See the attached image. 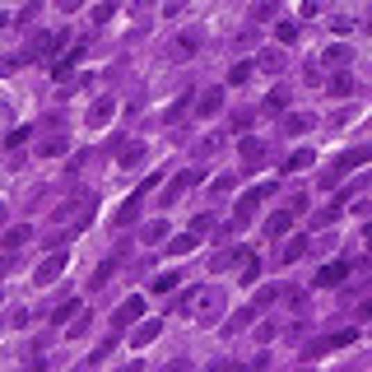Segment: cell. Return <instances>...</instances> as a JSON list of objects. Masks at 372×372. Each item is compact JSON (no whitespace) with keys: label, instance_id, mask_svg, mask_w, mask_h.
Returning a JSON list of instances; mask_svg holds the SVG:
<instances>
[{"label":"cell","instance_id":"52a82bcc","mask_svg":"<svg viewBox=\"0 0 372 372\" xmlns=\"http://www.w3.org/2000/svg\"><path fill=\"white\" fill-rule=\"evenodd\" d=\"M354 340H358V330H335V335H326V340H312L303 354H307V358H321L326 349H344V344H354Z\"/></svg>","mask_w":372,"mask_h":372},{"label":"cell","instance_id":"681fc988","mask_svg":"<svg viewBox=\"0 0 372 372\" xmlns=\"http://www.w3.org/2000/svg\"><path fill=\"white\" fill-rule=\"evenodd\" d=\"M56 5H61L65 15H75V10H84V0H56Z\"/></svg>","mask_w":372,"mask_h":372},{"label":"cell","instance_id":"7c38bea8","mask_svg":"<svg viewBox=\"0 0 372 372\" xmlns=\"http://www.w3.org/2000/svg\"><path fill=\"white\" fill-rule=\"evenodd\" d=\"M158 335H163V321H158V316H149V321H140V326H135L130 344H135V349H149V344H154Z\"/></svg>","mask_w":372,"mask_h":372},{"label":"cell","instance_id":"5bb4252c","mask_svg":"<svg viewBox=\"0 0 372 372\" xmlns=\"http://www.w3.org/2000/svg\"><path fill=\"white\" fill-rule=\"evenodd\" d=\"M321 61L330 65V70H344V65L354 61V46H349V42H330V46H326V56H321Z\"/></svg>","mask_w":372,"mask_h":372},{"label":"cell","instance_id":"8d00e7d4","mask_svg":"<svg viewBox=\"0 0 372 372\" xmlns=\"http://www.w3.org/2000/svg\"><path fill=\"white\" fill-rule=\"evenodd\" d=\"M214 228H219L214 214H196V219H191V232H201V237H205V232H214Z\"/></svg>","mask_w":372,"mask_h":372},{"label":"cell","instance_id":"30bf717a","mask_svg":"<svg viewBox=\"0 0 372 372\" xmlns=\"http://www.w3.org/2000/svg\"><path fill=\"white\" fill-rule=\"evenodd\" d=\"M196 117H219V112H223V84H214V89H205L201 98H196Z\"/></svg>","mask_w":372,"mask_h":372},{"label":"cell","instance_id":"11a10c76","mask_svg":"<svg viewBox=\"0 0 372 372\" xmlns=\"http://www.w3.org/2000/svg\"><path fill=\"white\" fill-rule=\"evenodd\" d=\"M363 237H368V247H372V223H368V228H363Z\"/></svg>","mask_w":372,"mask_h":372},{"label":"cell","instance_id":"f907efd6","mask_svg":"<svg viewBox=\"0 0 372 372\" xmlns=\"http://www.w3.org/2000/svg\"><path fill=\"white\" fill-rule=\"evenodd\" d=\"M358 316H363V321H372V298H363V303H358Z\"/></svg>","mask_w":372,"mask_h":372},{"label":"cell","instance_id":"4fadbf2b","mask_svg":"<svg viewBox=\"0 0 372 372\" xmlns=\"http://www.w3.org/2000/svg\"><path fill=\"white\" fill-rule=\"evenodd\" d=\"M237 154H242V168H256V163H261V158H265V144H261V140H256V135H242V144H237Z\"/></svg>","mask_w":372,"mask_h":372},{"label":"cell","instance_id":"ffe728a7","mask_svg":"<svg viewBox=\"0 0 372 372\" xmlns=\"http://www.w3.org/2000/svg\"><path fill=\"white\" fill-rule=\"evenodd\" d=\"M140 205H144V186H140L135 196H130V201H126L121 210H117V228H126V223H135V219H140Z\"/></svg>","mask_w":372,"mask_h":372},{"label":"cell","instance_id":"74e56055","mask_svg":"<svg viewBox=\"0 0 372 372\" xmlns=\"http://www.w3.org/2000/svg\"><path fill=\"white\" fill-rule=\"evenodd\" d=\"M214 149H223V130H210V135L201 140V149H196V154H214Z\"/></svg>","mask_w":372,"mask_h":372},{"label":"cell","instance_id":"2e32d148","mask_svg":"<svg viewBox=\"0 0 372 372\" xmlns=\"http://www.w3.org/2000/svg\"><path fill=\"white\" fill-rule=\"evenodd\" d=\"M307 237H303V232H298V237H289V242H284V251H279V265H298L303 261V256H307Z\"/></svg>","mask_w":372,"mask_h":372},{"label":"cell","instance_id":"8fae6325","mask_svg":"<svg viewBox=\"0 0 372 372\" xmlns=\"http://www.w3.org/2000/svg\"><path fill=\"white\" fill-rule=\"evenodd\" d=\"M344 279H349V261L321 265V270H316V289H335V284H344Z\"/></svg>","mask_w":372,"mask_h":372},{"label":"cell","instance_id":"680465c9","mask_svg":"<svg viewBox=\"0 0 372 372\" xmlns=\"http://www.w3.org/2000/svg\"><path fill=\"white\" fill-rule=\"evenodd\" d=\"M0 303H5V289H0Z\"/></svg>","mask_w":372,"mask_h":372},{"label":"cell","instance_id":"9c48e42d","mask_svg":"<svg viewBox=\"0 0 372 372\" xmlns=\"http://www.w3.org/2000/svg\"><path fill=\"white\" fill-rule=\"evenodd\" d=\"M144 316V298H126L121 307L112 312V330H126V326H135Z\"/></svg>","mask_w":372,"mask_h":372},{"label":"cell","instance_id":"836d02e7","mask_svg":"<svg viewBox=\"0 0 372 372\" xmlns=\"http://www.w3.org/2000/svg\"><path fill=\"white\" fill-rule=\"evenodd\" d=\"M251 316H256V307H242V312H232L228 321H223V335H232V330H242V326H247Z\"/></svg>","mask_w":372,"mask_h":372},{"label":"cell","instance_id":"db71d44e","mask_svg":"<svg viewBox=\"0 0 372 372\" xmlns=\"http://www.w3.org/2000/svg\"><path fill=\"white\" fill-rule=\"evenodd\" d=\"M5 275H10V261H5V256H0V279H5Z\"/></svg>","mask_w":372,"mask_h":372},{"label":"cell","instance_id":"7402d4cb","mask_svg":"<svg viewBox=\"0 0 372 372\" xmlns=\"http://www.w3.org/2000/svg\"><path fill=\"white\" fill-rule=\"evenodd\" d=\"M144 154H149V144H144V140H130L117 163H121V168H135V163H144Z\"/></svg>","mask_w":372,"mask_h":372},{"label":"cell","instance_id":"d590c367","mask_svg":"<svg viewBox=\"0 0 372 372\" xmlns=\"http://www.w3.org/2000/svg\"><path fill=\"white\" fill-rule=\"evenodd\" d=\"M117 261H121V256H108V261H103L98 270H93V289H103V284H108V275L117 270Z\"/></svg>","mask_w":372,"mask_h":372},{"label":"cell","instance_id":"484cf974","mask_svg":"<svg viewBox=\"0 0 372 372\" xmlns=\"http://www.w3.org/2000/svg\"><path fill=\"white\" fill-rule=\"evenodd\" d=\"M232 186H237V172H219L214 182H210V196H214V201H223Z\"/></svg>","mask_w":372,"mask_h":372},{"label":"cell","instance_id":"f546056e","mask_svg":"<svg viewBox=\"0 0 372 372\" xmlns=\"http://www.w3.org/2000/svg\"><path fill=\"white\" fill-rule=\"evenodd\" d=\"M275 0H256V5H251V24H270V19H275Z\"/></svg>","mask_w":372,"mask_h":372},{"label":"cell","instance_id":"3957f363","mask_svg":"<svg viewBox=\"0 0 372 372\" xmlns=\"http://www.w3.org/2000/svg\"><path fill=\"white\" fill-rule=\"evenodd\" d=\"M270 191H275V182H261V186H251V191H242V196H237V205H232V223L242 228V223L261 210V201L270 196Z\"/></svg>","mask_w":372,"mask_h":372},{"label":"cell","instance_id":"4316f807","mask_svg":"<svg viewBox=\"0 0 372 372\" xmlns=\"http://www.w3.org/2000/svg\"><path fill=\"white\" fill-rule=\"evenodd\" d=\"M275 42L279 46H294L298 42V24H294V19H279V24H275Z\"/></svg>","mask_w":372,"mask_h":372},{"label":"cell","instance_id":"f6af8a7d","mask_svg":"<svg viewBox=\"0 0 372 372\" xmlns=\"http://www.w3.org/2000/svg\"><path fill=\"white\" fill-rule=\"evenodd\" d=\"M112 340H117V335H112ZM112 340H108V344H98V349H93V354H89V363H103V358L112 354Z\"/></svg>","mask_w":372,"mask_h":372},{"label":"cell","instance_id":"9a60e30c","mask_svg":"<svg viewBox=\"0 0 372 372\" xmlns=\"http://www.w3.org/2000/svg\"><path fill=\"white\" fill-rule=\"evenodd\" d=\"M294 228V210L284 205V210H275V214L265 219V237H284V232Z\"/></svg>","mask_w":372,"mask_h":372},{"label":"cell","instance_id":"7bdbcfd3","mask_svg":"<svg viewBox=\"0 0 372 372\" xmlns=\"http://www.w3.org/2000/svg\"><path fill=\"white\" fill-rule=\"evenodd\" d=\"M89 321H93L89 312H79V316H75V326H70V330H65V335H70V340H75V335H84V330H89Z\"/></svg>","mask_w":372,"mask_h":372},{"label":"cell","instance_id":"5b68a950","mask_svg":"<svg viewBox=\"0 0 372 372\" xmlns=\"http://www.w3.org/2000/svg\"><path fill=\"white\" fill-rule=\"evenodd\" d=\"M65 42V33H33L28 46H24V61H46L51 51H61Z\"/></svg>","mask_w":372,"mask_h":372},{"label":"cell","instance_id":"f5cc1de1","mask_svg":"<svg viewBox=\"0 0 372 372\" xmlns=\"http://www.w3.org/2000/svg\"><path fill=\"white\" fill-rule=\"evenodd\" d=\"M0 126H10V103L0 98Z\"/></svg>","mask_w":372,"mask_h":372},{"label":"cell","instance_id":"cb8c5ba5","mask_svg":"<svg viewBox=\"0 0 372 372\" xmlns=\"http://www.w3.org/2000/svg\"><path fill=\"white\" fill-rule=\"evenodd\" d=\"M196 242H201V232L186 228L182 237H172V242H168V251H172V256H186V251H196Z\"/></svg>","mask_w":372,"mask_h":372},{"label":"cell","instance_id":"e575fe53","mask_svg":"<svg viewBox=\"0 0 372 372\" xmlns=\"http://www.w3.org/2000/svg\"><path fill=\"white\" fill-rule=\"evenodd\" d=\"M303 168H312V149H298V154L284 158V172H303Z\"/></svg>","mask_w":372,"mask_h":372},{"label":"cell","instance_id":"7a4b0ae2","mask_svg":"<svg viewBox=\"0 0 372 372\" xmlns=\"http://www.w3.org/2000/svg\"><path fill=\"white\" fill-rule=\"evenodd\" d=\"M368 158H372V144H363V149H344V154H335L330 163H326V172H321V186H326V191H335V182H340V177H349L354 168H363Z\"/></svg>","mask_w":372,"mask_h":372},{"label":"cell","instance_id":"816d5d0a","mask_svg":"<svg viewBox=\"0 0 372 372\" xmlns=\"http://www.w3.org/2000/svg\"><path fill=\"white\" fill-rule=\"evenodd\" d=\"M182 5H186V0H163V15H177Z\"/></svg>","mask_w":372,"mask_h":372},{"label":"cell","instance_id":"c3c4849f","mask_svg":"<svg viewBox=\"0 0 372 372\" xmlns=\"http://www.w3.org/2000/svg\"><path fill=\"white\" fill-rule=\"evenodd\" d=\"M70 312H75V298H70V303H61V307L51 312V321H65V316H70Z\"/></svg>","mask_w":372,"mask_h":372},{"label":"cell","instance_id":"603a6c76","mask_svg":"<svg viewBox=\"0 0 372 372\" xmlns=\"http://www.w3.org/2000/svg\"><path fill=\"white\" fill-rule=\"evenodd\" d=\"M326 93H330V98H349V93H354V79L344 75V70H335V75L326 79Z\"/></svg>","mask_w":372,"mask_h":372},{"label":"cell","instance_id":"6f0895ef","mask_svg":"<svg viewBox=\"0 0 372 372\" xmlns=\"http://www.w3.org/2000/svg\"><path fill=\"white\" fill-rule=\"evenodd\" d=\"M368 33H372V15H368Z\"/></svg>","mask_w":372,"mask_h":372},{"label":"cell","instance_id":"1f68e13d","mask_svg":"<svg viewBox=\"0 0 372 372\" xmlns=\"http://www.w3.org/2000/svg\"><path fill=\"white\" fill-rule=\"evenodd\" d=\"M177 284H182V270H163V275L154 279V294H172Z\"/></svg>","mask_w":372,"mask_h":372},{"label":"cell","instance_id":"e0dca14e","mask_svg":"<svg viewBox=\"0 0 372 372\" xmlns=\"http://www.w3.org/2000/svg\"><path fill=\"white\" fill-rule=\"evenodd\" d=\"M112 112H117V103H112V98H93V108H89V126H93V130H103V126L112 121Z\"/></svg>","mask_w":372,"mask_h":372},{"label":"cell","instance_id":"7dc6e473","mask_svg":"<svg viewBox=\"0 0 372 372\" xmlns=\"http://www.w3.org/2000/svg\"><path fill=\"white\" fill-rule=\"evenodd\" d=\"M289 210L294 214H307V196H289Z\"/></svg>","mask_w":372,"mask_h":372},{"label":"cell","instance_id":"ac0fdd59","mask_svg":"<svg viewBox=\"0 0 372 372\" xmlns=\"http://www.w3.org/2000/svg\"><path fill=\"white\" fill-rule=\"evenodd\" d=\"M79 56H84V42H75V46H70V51H65V56H61V61L51 65V70H56V75H51V79H61V84H65V79H70V70H75V65H79Z\"/></svg>","mask_w":372,"mask_h":372},{"label":"cell","instance_id":"6da1fadb","mask_svg":"<svg viewBox=\"0 0 372 372\" xmlns=\"http://www.w3.org/2000/svg\"><path fill=\"white\" fill-rule=\"evenodd\" d=\"M223 312H228V298L219 284H201V289H191L182 298V316L196 326H210V321H223Z\"/></svg>","mask_w":372,"mask_h":372},{"label":"cell","instance_id":"d4e9b609","mask_svg":"<svg viewBox=\"0 0 372 372\" xmlns=\"http://www.w3.org/2000/svg\"><path fill=\"white\" fill-rule=\"evenodd\" d=\"M312 126H316V121H312L307 112H294V117H284V130H289V135H307Z\"/></svg>","mask_w":372,"mask_h":372},{"label":"cell","instance_id":"ba28073f","mask_svg":"<svg viewBox=\"0 0 372 372\" xmlns=\"http://www.w3.org/2000/svg\"><path fill=\"white\" fill-rule=\"evenodd\" d=\"M196 182H201V168H182V172H177V177H172V186H168V191H163V205L182 201V196H186V191H191V186H196Z\"/></svg>","mask_w":372,"mask_h":372},{"label":"cell","instance_id":"8992f818","mask_svg":"<svg viewBox=\"0 0 372 372\" xmlns=\"http://www.w3.org/2000/svg\"><path fill=\"white\" fill-rule=\"evenodd\" d=\"M201 51V28H182V33H172V42H168V56L172 61H191Z\"/></svg>","mask_w":372,"mask_h":372},{"label":"cell","instance_id":"f1b7e54d","mask_svg":"<svg viewBox=\"0 0 372 372\" xmlns=\"http://www.w3.org/2000/svg\"><path fill=\"white\" fill-rule=\"evenodd\" d=\"M251 75H256V61H237V65H232V70H228V84H232V89H237V84H247Z\"/></svg>","mask_w":372,"mask_h":372},{"label":"cell","instance_id":"60d3db41","mask_svg":"<svg viewBox=\"0 0 372 372\" xmlns=\"http://www.w3.org/2000/svg\"><path fill=\"white\" fill-rule=\"evenodd\" d=\"M251 117H256V112H251V108L232 112V130H242V135H247V130H251Z\"/></svg>","mask_w":372,"mask_h":372},{"label":"cell","instance_id":"bcb514c9","mask_svg":"<svg viewBox=\"0 0 372 372\" xmlns=\"http://www.w3.org/2000/svg\"><path fill=\"white\" fill-rule=\"evenodd\" d=\"M256 340H261V344H265V340H275V326L261 321V326H256Z\"/></svg>","mask_w":372,"mask_h":372},{"label":"cell","instance_id":"83f0119b","mask_svg":"<svg viewBox=\"0 0 372 372\" xmlns=\"http://www.w3.org/2000/svg\"><path fill=\"white\" fill-rule=\"evenodd\" d=\"M289 98H294V93H289V84L270 89V98H265V112H284V108H289Z\"/></svg>","mask_w":372,"mask_h":372},{"label":"cell","instance_id":"4dcf8cb0","mask_svg":"<svg viewBox=\"0 0 372 372\" xmlns=\"http://www.w3.org/2000/svg\"><path fill=\"white\" fill-rule=\"evenodd\" d=\"M28 237H33V228H28V223H15V228L5 232V247L15 251V247H24V242H28Z\"/></svg>","mask_w":372,"mask_h":372},{"label":"cell","instance_id":"9f6ffc18","mask_svg":"<svg viewBox=\"0 0 372 372\" xmlns=\"http://www.w3.org/2000/svg\"><path fill=\"white\" fill-rule=\"evenodd\" d=\"M0 223H5V205H0Z\"/></svg>","mask_w":372,"mask_h":372},{"label":"cell","instance_id":"d6986e66","mask_svg":"<svg viewBox=\"0 0 372 372\" xmlns=\"http://www.w3.org/2000/svg\"><path fill=\"white\" fill-rule=\"evenodd\" d=\"M256 70L279 75V70H284V51H279V46H261V51H256Z\"/></svg>","mask_w":372,"mask_h":372},{"label":"cell","instance_id":"44dd1931","mask_svg":"<svg viewBox=\"0 0 372 372\" xmlns=\"http://www.w3.org/2000/svg\"><path fill=\"white\" fill-rule=\"evenodd\" d=\"M140 237H144V247H158V242H168V219H149Z\"/></svg>","mask_w":372,"mask_h":372},{"label":"cell","instance_id":"ee69618b","mask_svg":"<svg viewBox=\"0 0 372 372\" xmlns=\"http://www.w3.org/2000/svg\"><path fill=\"white\" fill-rule=\"evenodd\" d=\"M112 10H117V0H108V5H98V10H93V24H108V19H112Z\"/></svg>","mask_w":372,"mask_h":372},{"label":"cell","instance_id":"ab89813d","mask_svg":"<svg viewBox=\"0 0 372 372\" xmlns=\"http://www.w3.org/2000/svg\"><path fill=\"white\" fill-rule=\"evenodd\" d=\"M232 251H214V261H210V270H214V275H223V270H232Z\"/></svg>","mask_w":372,"mask_h":372},{"label":"cell","instance_id":"277c9868","mask_svg":"<svg viewBox=\"0 0 372 372\" xmlns=\"http://www.w3.org/2000/svg\"><path fill=\"white\" fill-rule=\"evenodd\" d=\"M65 265H70V256H65V251H51V256H42V265L33 270V289H46V284H56V279L65 275Z\"/></svg>","mask_w":372,"mask_h":372},{"label":"cell","instance_id":"d6a6232c","mask_svg":"<svg viewBox=\"0 0 372 372\" xmlns=\"http://www.w3.org/2000/svg\"><path fill=\"white\" fill-rule=\"evenodd\" d=\"M196 108V98H191V93H182V98H177V103H172V112H168V126H177L186 117V112Z\"/></svg>","mask_w":372,"mask_h":372},{"label":"cell","instance_id":"f35d334b","mask_svg":"<svg viewBox=\"0 0 372 372\" xmlns=\"http://www.w3.org/2000/svg\"><path fill=\"white\" fill-rule=\"evenodd\" d=\"M33 135H37V126H19V130H10V149H19V144H28Z\"/></svg>","mask_w":372,"mask_h":372},{"label":"cell","instance_id":"b9f144b4","mask_svg":"<svg viewBox=\"0 0 372 372\" xmlns=\"http://www.w3.org/2000/svg\"><path fill=\"white\" fill-rule=\"evenodd\" d=\"M275 298H279V289H270V284H265L261 294H256V303H251V307L261 312V307H270V303H275Z\"/></svg>","mask_w":372,"mask_h":372}]
</instances>
